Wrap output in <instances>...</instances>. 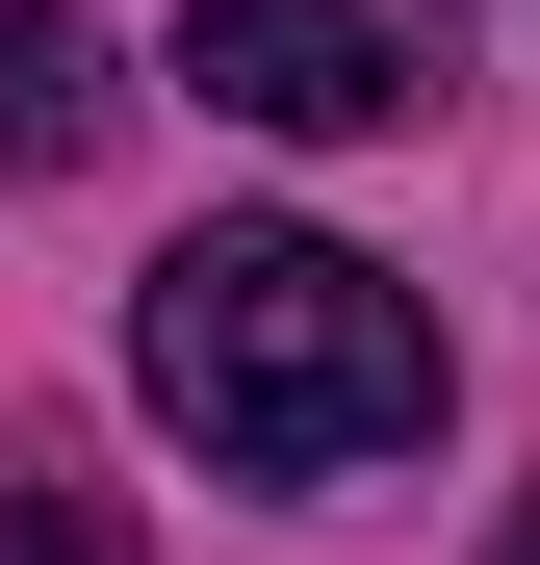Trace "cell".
Wrapping results in <instances>:
<instances>
[{"label":"cell","instance_id":"obj_1","mask_svg":"<svg viewBox=\"0 0 540 565\" xmlns=\"http://www.w3.org/2000/svg\"><path fill=\"white\" fill-rule=\"evenodd\" d=\"M129 386L232 462V489H360L437 437V309L335 232H180L129 282Z\"/></svg>","mask_w":540,"mask_h":565},{"label":"cell","instance_id":"obj_2","mask_svg":"<svg viewBox=\"0 0 540 565\" xmlns=\"http://www.w3.org/2000/svg\"><path fill=\"white\" fill-rule=\"evenodd\" d=\"M180 77L232 129H284V154H360V129L437 104V26L412 0H180Z\"/></svg>","mask_w":540,"mask_h":565},{"label":"cell","instance_id":"obj_3","mask_svg":"<svg viewBox=\"0 0 540 565\" xmlns=\"http://www.w3.org/2000/svg\"><path fill=\"white\" fill-rule=\"evenodd\" d=\"M104 129H129V52L77 0H0V180H77Z\"/></svg>","mask_w":540,"mask_h":565},{"label":"cell","instance_id":"obj_4","mask_svg":"<svg viewBox=\"0 0 540 565\" xmlns=\"http://www.w3.org/2000/svg\"><path fill=\"white\" fill-rule=\"evenodd\" d=\"M0 565H129V540H104V489H0Z\"/></svg>","mask_w":540,"mask_h":565},{"label":"cell","instance_id":"obj_5","mask_svg":"<svg viewBox=\"0 0 540 565\" xmlns=\"http://www.w3.org/2000/svg\"><path fill=\"white\" fill-rule=\"evenodd\" d=\"M489 565H540V489H515V540H489Z\"/></svg>","mask_w":540,"mask_h":565}]
</instances>
